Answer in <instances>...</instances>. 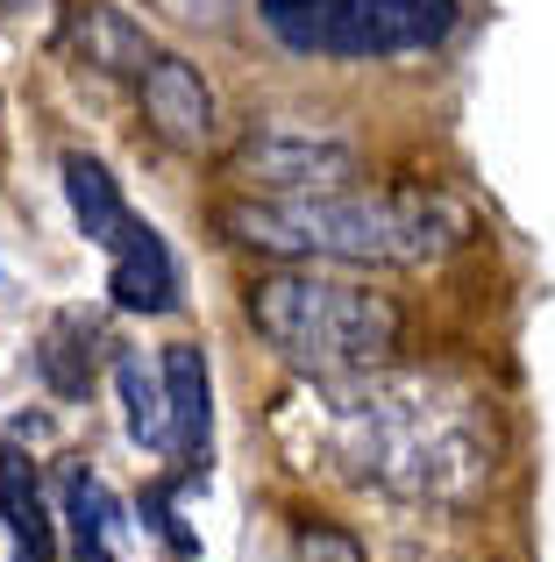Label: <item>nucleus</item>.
Masks as SVG:
<instances>
[{"mask_svg":"<svg viewBox=\"0 0 555 562\" xmlns=\"http://www.w3.org/2000/svg\"><path fill=\"white\" fill-rule=\"evenodd\" d=\"M14 8H29V0H0V22H8V14H14Z\"/></svg>","mask_w":555,"mask_h":562,"instance_id":"nucleus-16","label":"nucleus"},{"mask_svg":"<svg viewBox=\"0 0 555 562\" xmlns=\"http://www.w3.org/2000/svg\"><path fill=\"white\" fill-rule=\"evenodd\" d=\"M250 328L264 335L299 378H349L377 371L399 349V306L356 278H320V271H271L242 300Z\"/></svg>","mask_w":555,"mask_h":562,"instance_id":"nucleus-3","label":"nucleus"},{"mask_svg":"<svg viewBox=\"0 0 555 562\" xmlns=\"http://www.w3.org/2000/svg\"><path fill=\"white\" fill-rule=\"evenodd\" d=\"M100 357H107V335H100L93 314H50V328H43L36 342V378L50 384V398H86L100 378Z\"/></svg>","mask_w":555,"mask_h":562,"instance_id":"nucleus-11","label":"nucleus"},{"mask_svg":"<svg viewBox=\"0 0 555 562\" xmlns=\"http://www.w3.org/2000/svg\"><path fill=\"white\" fill-rule=\"evenodd\" d=\"M165 384H171V456L185 470H207L214 449V371H207V349L200 342H171L165 349Z\"/></svg>","mask_w":555,"mask_h":562,"instance_id":"nucleus-9","label":"nucleus"},{"mask_svg":"<svg viewBox=\"0 0 555 562\" xmlns=\"http://www.w3.org/2000/svg\"><path fill=\"white\" fill-rule=\"evenodd\" d=\"M278 435L306 470H335L406 506H463L491 484V420L463 384L420 371H349L306 378Z\"/></svg>","mask_w":555,"mask_h":562,"instance_id":"nucleus-1","label":"nucleus"},{"mask_svg":"<svg viewBox=\"0 0 555 562\" xmlns=\"http://www.w3.org/2000/svg\"><path fill=\"white\" fill-rule=\"evenodd\" d=\"M228 243L285 263H442L463 249L471 214L449 192H299V200H236L222 206Z\"/></svg>","mask_w":555,"mask_h":562,"instance_id":"nucleus-2","label":"nucleus"},{"mask_svg":"<svg viewBox=\"0 0 555 562\" xmlns=\"http://www.w3.org/2000/svg\"><path fill=\"white\" fill-rule=\"evenodd\" d=\"M57 520H65V541L71 555H114V527H122V513H114L107 484L93 477V470H65V498H57Z\"/></svg>","mask_w":555,"mask_h":562,"instance_id":"nucleus-14","label":"nucleus"},{"mask_svg":"<svg viewBox=\"0 0 555 562\" xmlns=\"http://www.w3.org/2000/svg\"><path fill=\"white\" fill-rule=\"evenodd\" d=\"M292 555L299 562H363V541L342 535V527H299V541H292Z\"/></svg>","mask_w":555,"mask_h":562,"instance_id":"nucleus-15","label":"nucleus"},{"mask_svg":"<svg viewBox=\"0 0 555 562\" xmlns=\"http://www.w3.org/2000/svg\"><path fill=\"white\" fill-rule=\"evenodd\" d=\"M107 292L122 314H171L179 306V263L150 221H128V235L107 249Z\"/></svg>","mask_w":555,"mask_h":562,"instance_id":"nucleus-8","label":"nucleus"},{"mask_svg":"<svg viewBox=\"0 0 555 562\" xmlns=\"http://www.w3.org/2000/svg\"><path fill=\"white\" fill-rule=\"evenodd\" d=\"M257 22L299 57H414L456 29V0H257Z\"/></svg>","mask_w":555,"mask_h":562,"instance_id":"nucleus-4","label":"nucleus"},{"mask_svg":"<svg viewBox=\"0 0 555 562\" xmlns=\"http://www.w3.org/2000/svg\"><path fill=\"white\" fill-rule=\"evenodd\" d=\"M228 171H236L257 200H299V192H342L356 179V150H349L342 136H320V128L264 122L236 143Z\"/></svg>","mask_w":555,"mask_h":562,"instance_id":"nucleus-5","label":"nucleus"},{"mask_svg":"<svg viewBox=\"0 0 555 562\" xmlns=\"http://www.w3.org/2000/svg\"><path fill=\"white\" fill-rule=\"evenodd\" d=\"M0 520H8L14 562H57V513L43 498V477L22 449H0Z\"/></svg>","mask_w":555,"mask_h":562,"instance_id":"nucleus-10","label":"nucleus"},{"mask_svg":"<svg viewBox=\"0 0 555 562\" xmlns=\"http://www.w3.org/2000/svg\"><path fill=\"white\" fill-rule=\"evenodd\" d=\"M114 384H122L128 441L150 449V456H171V384H165V363H143V349H122V357H114Z\"/></svg>","mask_w":555,"mask_h":562,"instance_id":"nucleus-12","label":"nucleus"},{"mask_svg":"<svg viewBox=\"0 0 555 562\" xmlns=\"http://www.w3.org/2000/svg\"><path fill=\"white\" fill-rule=\"evenodd\" d=\"M57 43H65L71 65L100 71V79H143L157 65L150 29L128 8H114V0H65L57 8Z\"/></svg>","mask_w":555,"mask_h":562,"instance_id":"nucleus-6","label":"nucleus"},{"mask_svg":"<svg viewBox=\"0 0 555 562\" xmlns=\"http://www.w3.org/2000/svg\"><path fill=\"white\" fill-rule=\"evenodd\" d=\"M136 93H143L150 128L171 143V150H207V143H214V86L200 79V65H185V57H157V65L136 79Z\"/></svg>","mask_w":555,"mask_h":562,"instance_id":"nucleus-7","label":"nucleus"},{"mask_svg":"<svg viewBox=\"0 0 555 562\" xmlns=\"http://www.w3.org/2000/svg\"><path fill=\"white\" fill-rule=\"evenodd\" d=\"M86 562H114V555H86Z\"/></svg>","mask_w":555,"mask_h":562,"instance_id":"nucleus-17","label":"nucleus"},{"mask_svg":"<svg viewBox=\"0 0 555 562\" xmlns=\"http://www.w3.org/2000/svg\"><path fill=\"white\" fill-rule=\"evenodd\" d=\"M65 200H71V221H79V235L93 249H114L128 235V200H122V186L107 179V165L100 157H86V150H71L65 157Z\"/></svg>","mask_w":555,"mask_h":562,"instance_id":"nucleus-13","label":"nucleus"}]
</instances>
